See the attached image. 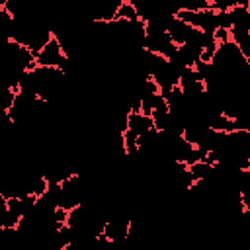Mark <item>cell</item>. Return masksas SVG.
Returning <instances> with one entry per match:
<instances>
[{
	"mask_svg": "<svg viewBox=\"0 0 250 250\" xmlns=\"http://www.w3.org/2000/svg\"><path fill=\"white\" fill-rule=\"evenodd\" d=\"M113 20H123V21L139 20L133 2H131V0H121V4L117 6V10H115V14H113Z\"/></svg>",
	"mask_w": 250,
	"mask_h": 250,
	"instance_id": "obj_2",
	"label": "cell"
},
{
	"mask_svg": "<svg viewBox=\"0 0 250 250\" xmlns=\"http://www.w3.org/2000/svg\"><path fill=\"white\" fill-rule=\"evenodd\" d=\"M125 129L131 131L139 139L141 135H145L146 131H150L154 127H152L150 115H145L141 111H127V125H125Z\"/></svg>",
	"mask_w": 250,
	"mask_h": 250,
	"instance_id": "obj_1",
	"label": "cell"
}]
</instances>
